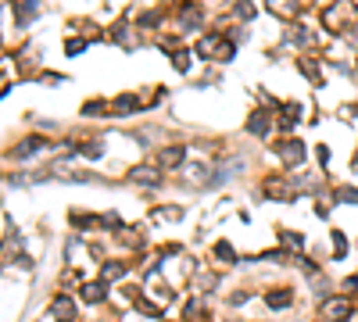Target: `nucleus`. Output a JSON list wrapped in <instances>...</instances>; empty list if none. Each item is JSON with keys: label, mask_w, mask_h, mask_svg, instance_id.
Segmentation results:
<instances>
[{"label": "nucleus", "mask_w": 358, "mask_h": 322, "mask_svg": "<svg viewBox=\"0 0 358 322\" xmlns=\"http://www.w3.org/2000/svg\"><path fill=\"white\" fill-rule=\"evenodd\" d=\"M83 297H86L90 304H93V301H100V297H104V286H100V283H90V286H83Z\"/></svg>", "instance_id": "0eeeda50"}, {"label": "nucleus", "mask_w": 358, "mask_h": 322, "mask_svg": "<svg viewBox=\"0 0 358 322\" xmlns=\"http://www.w3.org/2000/svg\"><path fill=\"white\" fill-rule=\"evenodd\" d=\"M54 315H61V322H72L76 319V304H72L68 297H57L54 301Z\"/></svg>", "instance_id": "f03ea898"}, {"label": "nucleus", "mask_w": 358, "mask_h": 322, "mask_svg": "<svg viewBox=\"0 0 358 322\" xmlns=\"http://www.w3.org/2000/svg\"><path fill=\"white\" fill-rule=\"evenodd\" d=\"M247 129H251V133H258V136H262V133H268V115H262V111H258V115H251Z\"/></svg>", "instance_id": "39448f33"}, {"label": "nucleus", "mask_w": 358, "mask_h": 322, "mask_svg": "<svg viewBox=\"0 0 358 322\" xmlns=\"http://www.w3.org/2000/svg\"><path fill=\"white\" fill-rule=\"evenodd\" d=\"M322 315L344 319V315H348V301H344V297H337V301H326V304H322Z\"/></svg>", "instance_id": "7ed1b4c3"}, {"label": "nucleus", "mask_w": 358, "mask_h": 322, "mask_svg": "<svg viewBox=\"0 0 358 322\" xmlns=\"http://www.w3.org/2000/svg\"><path fill=\"white\" fill-rule=\"evenodd\" d=\"M136 179H140V183H151V186H158V176H154V168H136Z\"/></svg>", "instance_id": "6e6552de"}, {"label": "nucleus", "mask_w": 358, "mask_h": 322, "mask_svg": "<svg viewBox=\"0 0 358 322\" xmlns=\"http://www.w3.org/2000/svg\"><path fill=\"white\" fill-rule=\"evenodd\" d=\"M83 154H90V158H100V154H104V147H100V143H90V147H83Z\"/></svg>", "instance_id": "9b49d317"}, {"label": "nucleus", "mask_w": 358, "mask_h": 322, "mask_svg": "<svg viewBox=\"0 0 358 322\" xmlns=\"http://www.w3.org/2000/svg\"><path fill=\"white\" fill-rule=\"evenodd\" d=\"M340 201H351V204H358V190H351V186H348V190H340Z\"/></svg>", "instance_id": "ddd939ff"}, {"label": "nucleus", "mask_w": 358, "mask_h": 322, "mask_svg": "<svg viewBox=\"0 0 358 322\" xmlns=\"http://www.w3.org/2000/svg\"><path fill=\"white\" fill-rule=\"evenodd\" d=\"M265 304L268 308H287L290 304V290H272V294H265Z\"/></svg>", "instance_id": "20e7f679"}, {"label": "nucleus", "mask_w": 358, "mask_h": 322, "mask_svg": "<svg viewBox=\"0 0 358 322\" xmlns=\"http://www.w3.org/2000/svg\"><path fill=\"white\" fill-rule=\"evenodd\" d=\"M183 154H186L183 147H169V150H161V161H165V165H179V161H183Z\"/></svg>", "instance_id": "423d86ee"}, {"label": "nucleus", "mask_w": 358, "mask_h": 322, "mask_svg": "<svg viewBox=\"0 0 358 322\" xmlns=\"http://www.w3.org/2000/svg\"><path fill=\"white\" fill-rule=\"evenodd\" d=\"M283 161H287V165H301V161H305V150H301V143H297V140L283 143Z\"/></svg>", "instance_id": "f257e3e1"}, {"label": "nucleus", "mask_w": 358, "mask_h": 322, "mask_svg": "<svg viewBox=\"0 0 358 322\" xmlns=\"http://www.w3.org/2000/svg\"><path fill=\"white\" fill-rule=\"evenodd\" d=\"M122 272H126L122 265H104V279H118Z\"/></svg>", "instance_id": "1a4fd4ad"}, {"label": "nucleus", "mask_w": 358, "mask_h": 322, "mask_svg": "<svg viewBox=\"0 0 358 322\" xmlns=\"http://www.w3.org/2000/svg\"><path fill=\"white\" fill-rule=\"evenodd\" d=\"M215 251H219V258H229V262H233V258H236V254H233V247H229V243H219V247H215Z\"/></svg>", "instance_id": "f8f14e48"}, {"label": "nucleus", "mask_w": 358, "mask_h": 322, "mask_svg": "<svg viewBox=\"0 0 358 322\" xmlns=\"http://www.w3.org/2000/svg\"><path fill=\"white\" fill-rule=\"evenodd\" d=\"M176 68H179V72H186V68H190V54H186V50H179V54H176Z\"/></svg>", "instance_id": "9d476101"}]
</instances>
